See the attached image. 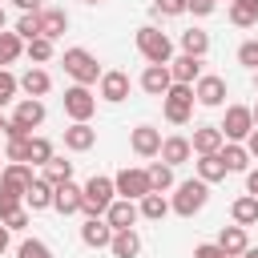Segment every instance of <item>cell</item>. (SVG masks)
I'll list each match as a JSON object with an SVG mask.
<instances>
[{"instance_id":"4","label":"cell","mask_w":258,"mask_h":258,"mask_svg":"<svg viewBox=\"0 0 258 258\" xmlns=\"http://www.w3.org/2000/svg\"><path fill=\"white\" fill-rule=\"evenodd\" d=\"M206 202H210V185H206L202 177H189V181H181V185H177V194H173V202H169V206H173V214H177V218H194Z\"/></svg>"},{"instance_id":"19","label":"cell","mask_w":258,"mask_h":258,"mask_svg":"<svg viewBox=\"0 0 258 258\" xmlns=\"http://www.w3.org/2000/svg\"><path fill=\"white\" fill-rule=\"evenodd\" d=\"M93 145H97V129H93L89 121H73V125L64 129V149L85 153V149H93Z\"/></svg>"},{"instance_id":"40","label":"cell","mask_w":258,"mask_h":258,"mask_svg":"<svg viewBox=\"0 0 258 258\" xmlns=\"http://www.w3.org/2000/svg\"><path fill=\"white\" fill-rule=\"evenodd\" d=\"M16 89H20V77H12L8 69H0V109L16 101Z\"/></svg>"},{"instance_id":"15","label":"cell","mask_w":258,"mask_h":258,"mask_svg":"<svg viewBox=\"0 0 258 258\" xmlns=\"http://www.w3.org/2000/svg\"><path fill=\"white\" fill-rule=\"evenodd\" d=\"M141 89H145L149 97H165V93L173 89L169 64H145V73H141Z\"/></svg>"},{"instance_id":"5","label":"cell","mask_w":258,"mask_h":258,"mask_svg":"<svg viewBox=\"0 0 258 258\" xmlns=\"http://www.w3.org/2000/svg\"><path fill=\"white\" fill-rule=\"evenodd\" d=\"M194 85H173L165 97H161V109H165V121L169 125H185L194 117Z\"/></svg>"},{"instance_id":"20","label":"cell","mask_w":258,"mask_h":258,"mask_svg":"<svg viewBox=\"0 0 258 258\" xmlns=\"http://www.w3.org/2000/svg\"><path fill=\"white\" fill-rule=\"evenodd\" d=\"M81 206H85V185H73V181L56 185V194H52V210H60V214H81Z\"/></svg>"},{"instance_id":"24","label":"cell","mask_w":258,"mask_h":258,"mask_svg":"<svg viewBox=\"0 0 258 258\" xmlns=\"http://www.w3.org/2000/svg\"><path fill=\"white\" fill-rule=\"evenodd\" d=\"M109 250H113V258H137V254H141V238H137V230H117L113 242H109Z\"/></svg>"},{"instance_id":"17","label":"cell","mask_w":258,"mask_h":258,"mask_svg":"<svg viewBox=\"0 0 258 258\" xmlns=\"http://www.w3.org/2000/svg\"><path fill=\"white\" fill-rule=\"evenodd\" d=\"M169 77H173V85H198L202 81V60L181 52V56L169 60Z\"/></svg>"},{"instance_id":"41","label":"cell","mask_w":258,"mask_h":258,"mask_svg":"<svg viewBox=\"0 0 258 258\" xmlns=\"http://www.w3.org/2000/svg\"><path fill=\"white\" fill-rule=\"evenodd\" d=\"M28 145H32V137H8V161L28 165Z\"/></svg>"},{"instance_id":"46","label":"cell","mask_w":258,"mask_h":258,"mask_svg":"<svg viewBox=\"0 0 258 258\" xmlns=\"http://www.w3.org/2000/svg\"><path fill=\"white\" fill-rule=\"evenodd\" d=\"M214 8H218L214 0H189V12H194V16H210Z\"/></svg>"},{"instance_id":"2","label":"cell","mask_w":258,"mask_h":258,"mask_svg":"<svg viewBox=\"0 0 258 258\" xmlns=\"http://www.w3.org/2000/svg\"><path fill=\"white\" fill-rule=\"evenodd\" d=\"M137 52H141L149 64H169V60H173V40H169L157 24H141V28H137Z\"/></svg>"},{"instance_id":"56","label":"cell","mask_w":258,"mask_h":258,"mask_svg":"<svg viewBox=\"0 0 258 258\" xmlns=\"http://www.w3.org/2000/svg\"><path fill=\"white\" fill-rule=\"evenodd\" d=\"M254 85H258V73H254Z\"/></svg>"},{"instance_id":"48","label":"cell","mask_w":258,"mask_h":258,"mask_svg":"<svg viewBox=\"0 0 258 258\" xmlns=\"http://www.w3.org/2000/svg\"><path fill=\"white\" fill-rule=\"evenodd\" d=\"M246 194L258 198V169H246Z\"/></svg>"},{"instance_id":"6","label":"cell","mask_w":258,"mask_h":258,"mask_svg":"<svg viewBox=\"0 0 258 258\" xmlns=\"http://www.w3.org/2000/svg\"><path fill=\"white\" fill-rule=\"evenodd\" d=\"M113 185H117V194H121V198H129V202H141L145 194H153L149 173H145V169H133V165H125V169L113 177Z\"/></svg>"},{"instance_id":"22","label":"cell","mask_w":258,"mask_h":258,"mask_svg":"<svg viewBox=\"0 0 258 258\" xmlns=\"http://www.w3.org/2000/svg\"><path fill=\"white\" fill-rule=\"evenodd\" d=\"M52 194H56V185H52V181H44V177H36V181L28 185V194H24V206H28L32 214H40V210H48V206H52Z\"/></svg>"},{"instance_id":"35","label":"cell","mask_w":258,"mask_h":258,"mask_svg":"<svg viewBox=\"0 0 258 258\" xmlns=\"http://www.w3.org/2000/svg\"><path fill=\"white\" fill-rule=\"evenodd\" d=\"M20 52H24V40H20L16 32H0V69H4V64H12Z\"/></svg>"},{"instance_id":"55","label":"cell","mask_w":258,"mask_h":258,"mask_svg":"<svg viewBox=\"0 0 258 258\" xmlns=\"http://www.w3.org/2000/svg\"><path fill=\"white\" fill-rule=\"evenodd\" d=\"M85 4H101V0H85Z\"/></svg>"},{"instance_id":"43","label":"cell","mask_w":258,"mask_h":258,"mask_svg":"<svg viewBox=\"0 0 258 258\" xmlns=\"http://www.w3.org/2000/svg\"><path fill=\"white\" fill-rule=\"evenodd\" d=\"M238 64H246V69L258 73V40H246V44L238 48Z\"/></svg>"},{"instance_id":"51","label":"cell","mask_w":258,"mask_h":258,"mask_svg":"<svg viewBox=\"0 0 258 258\" xmlns=\"http://www.w3.org/2000/svg\"><path fill=\"white\" fill-rule=\"evenodd\" d=\"M4 24H8V12H4V4H0V32H4Z\"/></svg>"},{"instance_id":"54","label":"cell","mask_w":258,"mask_h":258,"mask_svg":"<svg viewBox=\"0 0 258 258\" xmlns=\"http://www.w3.org/2000/svg\"><path fill=\"white\" fill-rule=\"evenodd\" d=\"M250 113H254V125H258V105H254V109H250Z\"/></svg>"},{"instance_id":"57","label":"cell","mask_w":258,"mask_h":258,"mask_svg":"<svg viewBox=\"0 0 258 258\" xmlns=\"http://www.w3.org/2000/svg\"><path fill=\"white\" fill-rule=\"evenodd\" d=\"M214 4H218V0H214Z\"/></svg>"},{"instance_id":"42","label":"cell","mask_w":258,"mask_h":258,"mask_svg":"<svg viewBox=\"0 0 258 258\" xmlns=\"http://www.w3.org/2000/svg\"><path fill=\"white\" fill-rule=\"evenodd\" d=\"M189 0H153V16H185Z\"/></svg>"},{"instance_id":"25","label":"cell","mask_w":258,"mask_h":258,"mask_svg":"<svg viewBox=\"0 0 258 258\" xmlns=\"http://www.w3.org/2000/svg\"><path fill=\"white\" fill-rule=\"evenodd\" d=\"M230 218H234V226H254V222H258V198H254V194H242V198H234V206H230Z\"/></svg>"},{"instance_id":"47","label":"cell","mask_w":258,"mask_h":258,"mask_svg":"<svg viewBox=\"0 0 258 258\" xmlns=\"http://www.w3.org/2000/svg\"><path fill=\"white\" fill-rule=\"evenodd\" d=\"M246 153H250V157H258V125H254V129H250V137H246Z\"/></svg>"},{"instance_id":"49","label":"cell","mask_w":258,"mask_h":258,"mask_svg":"<svg viewBox=\"0 0 258 258\" xmlns=\"http://www.w3.org/2000/svg\"><path fill=\"white\" fill-rule=\"evenodd\" d=\"M20 12H40V0H12Z\"/></svg>"},{"instance_id":"3","label":"cell","mask_w":258,"mask_h":258,"mask_svg":"<svg viewBox=\"0 0 258 258\" xmlns=\"http://www.w3.org/2000/svg\"><path fill=\"white\" fill-rule=\"evenodd\" d=\"M60 64H64V73H69L77 85H85V89H89V85H101V77H105L101 64H97V56H93L89 48H64V60H60Z\"/></svg>"},{"instance_id":"36","label":"cell","mask_w":258,"mask_h":258,"mask_svg":"<svg viewBox=\"0 0 258 258\" xmlns=\"http://www.w3.org/2000/svg\"><path fill=\"white\" fill-rule=\"evenodd\" d=\"M16 36L28 44V40H36V36H44L40 32V12H24L20 20H16Z\"/></svg>"},{"instance_id":"27","label":"cell","mask_w":258,"mask_h":258,"mask_svg":"<svg viewBox=\"0 0 258 258\" xmlns=\"http://www.w3.org/2000/svg\"><path fill=\"white\" fill-rule=\"evenodd\" d=\"M218 157L226 161L230 173H246V169H250V153H246V145H238V141H226Z\"/></svg>"},{"instance_id":"39","label":"cell","mask_w":258,"mask_h":258,"mask_svg":"<svg viewBox=\"0 0 258 258\" xmlns=\"http://www.w3.org/2000/svg\"><path fill=\"white\" fill-rule=\"evenodd\" d=\"M16 258H52V250H48V242H40V238H24V242L16 246Z\"/></svg>"},{"instance_id":"44","label":"cell","mask_w":258,"mask_h":258,"mask_svg":"<svg viewBox=\"0 0 258 258\" xmlns=\"http://www.w3.org/2000/svg\"><path fill=\"white\" fill-rule=\"evenodd\" d=\"M194 258H226V250L218 242H202V246H194Z\"/></svg>"},{"instance_id":"8","label":"cell","mask_w":258,"mask_h":258,"mask_svg":"<svg viewBox=\"0 0 258 258\" xmlns=\"http://www.w3.org/2000/svg\"><path fill=\"white\" fill-rule=\"evenodd\" d=\"M64 113H69L73 121H89V117L97 113V97H93L85 85H73V89H64Z\"/></svg>"},{"instance_id":"7","label":"cell","mask_w":258,"mask_h":258,"mask_svg":"<svg viewBox=\"0 0 258 258\" xmlns=\"http://www.w3.org/2000/svg\"><path fill=\"white\" fill-rule=\"evenodd\" d=\"M218 129H222L226 141H246L250 129H254V113H250L246 105H230V109H226V121H222Z\"/></svg>"},{"instance_id":"50","label":"cell","mask_w":258,"mask_h":258,"mask_svg":"<svg viewBox=\"0 0 258 258\" xmlns=\"http://www.w3.org/2000/svg\"><path fill=\"white\" fill-rule=\"evenodd\" d=\"M8 234H12V230H8V226H4V222H0V254H4V250H8Z\"/></svg>"},{"instance_id":"52","label":"cell","mask_w":258,"mask_h":258,"mask_svg":"<svg viewBox=\"0 0 258 258\" xmlns=\"http://www.w3.org/2000/svg\"><path fill=\"white\" fill-rule=\"evenodd\" d=\"M242 258H258V250H254V246H250V250H246V254H242Z\"/></svg>"},{"instance_id":"29","label":"cell","mask_w":258,"mask_h":258,"mask_svg":"<svg viewBox=\"0 0 258 258\" xmlns=\"http://www.w3.org/2000/svg\"><path fill=\"white\" fill-rule=\"evenodd\" d=\"M64 28H69V12H64V8H44V12H40V32H44L48 40H56Z\"/></svg>"},{"instance_id":"31","label":"cell","mask_w":258,"mask_h":258,"mask_svg":"<svg viewBox=\"0 0 258 258\" xmlns=\"http://www.w3.org/2000/svg\"><path fill=\"white\" fill-rule=\"evenodd\" d=\"M230 169H226V161L218 157V153H206V157H198V177L206 181V185H214V181H222Z\"/></svg>"},{"instance_id":"45","label":"cell","mask_w":258,"mask_h":258,"mask_svg":"<svg viewBox=\"0 0 258 258\" xmlns=\"http://www.w3.org/2000/svg\"><path fill=\"white\" fill-rule=\"evenodd\" d=\"M28 214H32V210H16V214L4 218V226H8V230H24V226H28Z\"/></svg>"},{"instance_id":"18","label":"cell","mask_w":258,"mask_h":258,"mask_svg":"<svg viewBox=\"0 0 258 258\" xmlns=\"http://www.w3.org/2000/svg\"><path fill=\"white\" fill-rule=\"evenodd\" d=\"M125 97H129V73H121V69H109V73L101 77V101L117 105V101H125Z\"/></svg>"},{"instance_id":"10","label":"cell","mask_w":258,"mask_h":258,"mask_svg":"<svg viewBox=\"0 0 258 258\" xmlns=\"http://www.w3.org/2000/svg\"><path fill=\"white\" fill-rule=\"evenodd\" d=\"M36 177H32V165H8V169H0V194H12V198H24L28 194V185H32Z\"/></svg>"},{"instance_id":"34","label":"cell","mask_w":258,"mask_h":258,"mask_svg":"<svg viewBox=\"0 0 258 258\" xmlns=\"http://www.w3.org/2000/svg\"><path fill=\"white\" fill-rule=\"evenodd\" d=\"M44 181H52V185H64V181H73V161H64V157H52V161L44 165Z\"/></svg>"},{"instance_id":"12","label":"cell","mask_w":258,"mask_h":258,"mask_svg":"<svg viewBox=\"0 0 258 258\" xmlns=\"http://www.w3.org/2000/svg\"><path fill=\"white\" fill-rule=\"evenodd\" d=\"M161 129H153V125H137L133 133H129V145H133V153L137 157H157L161 153Z\"/></svg>"},{"instance_id":"37","label":"cell","mask_w":258,"mask_h":258,"mask_svg":"<svg viewBox=\"0 0 258 258\" xmlns=\"http://www.w3.org/2000/svg\"><path fill=\"white\" fill-rule=\"evenodd\" d=\"M28 60H36V64H44V60H52V52H56V44L48 40V36H36V40H28Z\"/></svg>"},{"instance_id":"16","label":"cell","mask_w":258,"mask_h":258,"mask_svg":"<svg viewBox=\"0 0 258 258\" xmlns=\"http://www.w3.org/2000/svg\"><path fill=\"white\" fill-rule=\"evenodd\" d=\"M189 145H194V153H198V157H206V153H222L226 137H222V129H218V125H198V129H194V137H189Z\"/></svg>"},{"instance_id":"23","label":"cell","mask_w":258,"mask_h":258,"mask_svg":"<svg viewBox=\"0 0 258 258\" xmlns=\"http://www.w3.org/2000/svg\"><path fill=\"white\" fill-rule=\"evenodd\" d=\"M189 153H194V145H189V137H165L161 141V161L165 165H181V161H189Z\"/></svg>"},{"instance_id":"53","label":"cell","mask_w":258,"mask_h":258,"mask_svg":"<svg viewBox=\"0 0 258 258\" xmlns=\"http://www.w3.org/2000/svg\"><path fill=\"white\" fill-rule=\"evenodd\" d=\"M4 129H8V121H4V113H0V133H4Z\"/></svg>"},{"instance_id":"30","label":"cell","mask_w":258,"mask_h":258,"mask_svg":"<svg viewBox=\"0 0 258 258\" xmlns=\"http://www.w3.org/2000/svg\"><path fill=\"white\" fill-rule=\"evenodd\" d=\"M181 52L202 60V56L210 52V32H202V28H185V32H181Z\"/></svg>"},{"instance_id":"33","label":"cell","mask_w":258,"mask_h":258,"mask_svg":"<svg viewBox=\"0 0 258 258\" xmlns=\"http://www.w3.org/2000/svg\"><path fill=\"white\" fill-rule=\"evenodd\" d=\"M145 173H149V185H153V194H165V189L173 185V165H165V161H153Z\"/></svg>"},{"instance_id":"28","label":"cell","mask_w":258,"mask_h":258,"mask_svg":"<svg viewBox=\"0 0 258 258\" xmlns=\"http://www.w3.org/2000/svg\"><path fill=\"white\" fill-rule=\"evenodd\" d=\"M230 24L254 28L258 24V0H230Z\"/></svg>"},{"instance_id":"21","label":"cell","mask_w":258,"mask_h":258,"mask_svg":"<svg viewBox=\"0 0 258 258\" xmlns=\"http://www.w3.org/2000/svg\"><path fill=\"white\" fill-rule=\"evenodd\" d=\"M218 246L226 250V258H242V254L250 250L246 226H222V234H218Z\"/></svg>"},{"instance_id":"11","label":"cell","mask_w":258,"mask_h":258,"mask_svg":"<svg viewBox=\"0 0 258 258\" xmlns=\"http://www.w3.org/2000/svg\"><path fill=\"white\" fill-rule=\"evenodd\" d=\"M194 97H198V105L218 109V105L226 101V81H222V77H214V73H202V81L194 85Z\"/></svg>"},{"instance_id":"14","label":"cell","mask_w":258,"mask_h":258,"mask_svg":"<svg viewBox=\"0 0 258 258\" xmlns=\"http://www.w3.org/2000/svg\"><path fill=\"white\" fill-rule=\"evenodd\" d=\"M113 226L105 222V218H85V226H81V242L89 246V250H105L109 242H113Z\"/></svg>"},{"instance_id":"1","label":"cell","mask_w":258,"mask_h":258,"mask_svg":"<svg viewBox=\"0 0 258 258\" xmlns=\"http://www.w3.org/2000/svg\"><path fill=\"white\" fill-rule=\"evenodd\" d=\"M117 202V185H113V177H105V173H93L89 181H85V206H81V214L85 218H105V210Z\"/></svg>"},{"instance_id":"9","label":"cell","mask_w":258,"mask_h":258,"mask_svg":"<svg viewBox=\"0 0 258 258\" xmlns=\"http://www.w3.org/2000/svg\"><path fill=\"white\" fill-rule=\"evenodd\" d=\"M44 117H48V113H44V101L24 97V101H16V109H12V117H8V121H12V125H20L24 133H32V129H40V125H44Z\"/></svg>"},{"instance_id":"32","label":"cell","mask_w":258,"mask_h":258,"mask_svg":"<svg viewBox=\"0 0 258 258\" xmlns=\"http://www.w3.org/2000/svg\"><path fill=\"white\" fill-rule=\"evenodd\" d=\"M137 210H141V218H149V222H161L173 206H169V198L165 194H145L141 202H137Z\"/></svg>"},{"instance_id":"13","label":"cell","mask_w":258,"mask_h":258,"mask_svg":"<svg viewBox=\"0 0 258 258\" xmlns=\"http://www.w3.org/2000/svg\"><path fill=\"white\" fill-rule=\"evenodd\" d=\"M137 218H141V210H137V202H129V198H117V202L105 210V222H109L113 230H133Z\"/></svg>"},{"instance_id":"38","label":"cell","mask_w":258,"mask_h":258,"mask_svg":"<svg viewBox=\"0 0 258 258\" xmlns=\"http://www.w3.org/2000/svg\"><path fill=\"white\" fill-rule=\"evenodd\" d=\"M56 153H52V141L48 137H32V145H28V161L32 165H48Z\"/></svg>"},{"instance_id":"26","label":"cell","mask_w":258,"mask_h":258,"mask_svg":"<svg viewBox=\"0 0 258 258\" xmlns=\"http://www.w3.org/2000/svg\"><path fill=\"white\" fill-rule=\"evenodd\" d=\"M20 89H24L28 97H36V101H40V97H44V93L52 89V77H48L44 69H36V64H32V69H28L24 77H20Z\"/></svg>"}]
</instances>
